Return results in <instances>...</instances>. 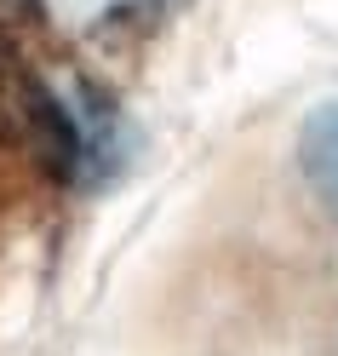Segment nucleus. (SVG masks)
I'll return each instance as SVG.
<instances>
[{
	"label": "nucleus",
	"instance_id": "obj_1",
	"mask_svg": "<svg viewBox=\"0 0 338 356\" xmlns=\"http://www.w3.org/2000/svg\"><path fill=\"white\" fill-rule=\"evenodd\" d=\"M0 121L52 178H75L86 167V127L12 47H0Z\"/></svg>",
	"mask_w": 338,
	"mask_h": 356
},
{
	"label": "nucleus",
	"instance_id": "obj_2",
	"mask_svg": "<svg viewBox=\"0 0 338 356\" xmlns=\"http://www.w3.org/2000/svg\"><path fill=\"white\" fill-rule=\"evenodd\" d=\"M298 172L332 225H338V104H315L298 127Z\"/></svg>",
	"mask_w": 338,
	"mask_h": 356
},
{
	"label": "nucleus",
	"instance_id": "obj_3",
	"mask_svg": "<svg viewBox=\"0 0 338 356\" xmlns=\"http://www.w3.org/2000/svg\"><path fill=\"white\" fill-rule=\"evenodd\" d=\"M40 17V0H0V29H24Z\"/></svg>",
	"mask_w": 338,
	"mask_h": 356
}]
</instances>
